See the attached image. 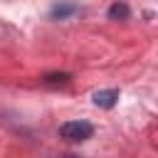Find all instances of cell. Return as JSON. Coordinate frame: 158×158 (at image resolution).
I'll return each instance as SVG.
<instances>
[{"label": "cell", "mask_w": 158, "mask_h": 158, "mask_svg": "<svg viewBox=\"0 0 158 158\" xmlns=\"http://www.w3.org/2000/svg\"><path fill=\"white\" fill-rule=\"evenodd\" d=\"M91 133H94V126L89 121H67L59 126V136L69 143H81V141L91 138Z\"/></svg>", "instance_id": "6da1fadb"}, {"label": "cell", "mask_w": 158, "mask_h": 158, "mask_svg": "<svg viewBox=\"0 0 158 158\" xmlns=\"http://www.w3.org/2000/svg\"><path fill=\"white\" fill-rule=\"evenodd\" d=\"M116 99H118V91H116V89H99V91H94V96H91L94 106H99V109H111V106L116 104Z\"/></svg>", "instance_id": "7a4b0ae2"}, {"label": "cell", "mask_w": 158, "mask_h": 158, "mask_svg": "<svg viewBox=\"0 0 158 158\" xmlns=\"http://www.w3.org/2000/svg\"><path fill=\"white\" fill-rule=\"evenodd\" d=\"M128 15H131V10H128V5H123V2H114V5L109 7V17H111V20H128Z\"/></svg>", "instance_id": "3957f363"}, {"label": "cell", "mask_w": 158, "mask_h": 158, "mask_svg": "<svg viewBox=\"0 0 158 158\" xmlns=\"http://www.w3.org/2000/svg\"><path fill=\"white\" fill-rule=\"evenodd\" d=\"M69 79H72V77L64 74V72H62V74H47V77H44V84H52V86H54V84H62V86H64V84H69Z\"/></svg>", "instance_id": "277c9868"}, {"label": "cell", "mask_w": 158, "mask_h": 158, "mask_svg": "<svg viewBox=\"0 0 158 158\" xmlns=\"http://www.w3.org/2000/svg\"><path fill=\"white\" fill-rule=\"evenodd\" d=\"M72 12H77L74 5H54V7H52V17H67V15H72Z\"/></svg>", "instance_id": "5b68a950"}]
</instances>
